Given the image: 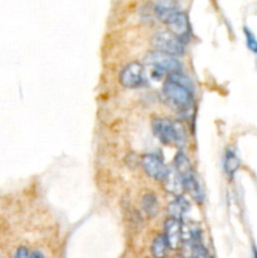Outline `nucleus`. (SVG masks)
<instances>
[{"mask_svg": "<svg viewBox=\"0 0 257 258\" xmlns=\"http://www.w3.org/2000/svg\"><path fill=\"white\" fill-rule=\"evenodd\" d=\"M188 208H189V206H188V203H186L185 199L178 198L176 201H174L173 203L169 206V212H170V214H171V218H175V219H179V221H180L181 217L186 213Z\"/></svg>", "mask_w": 257, "mask_h": 258, "instance_id": "ddd939ff", "label": "nucleus"}, {"mask_svg": "<svg viewBox=\"0 0 257 258\" xmlns=\"http://www.w3.org/2000/svg\"><path fill=\"white\" fill-rule=\"evenodd\" d=\"M143 208L148 216H154L158 211V199L154 194L148 193L143 198Z\"/></svg>", "mask_w": 257, "mask_h": 258, "instance_id": "2eb2a0df", "label": "nucleus"}, {"mask_svg": "<svg viewBox=\"0 0 257 258\" xmlns=\"http://www.w3.org/2000/svg\"><path fill=\"white\" fill-rule=\"evenodd\" d=\"M190 257L191 258H208V252H207V249L204 248L203 244L198 243L191 248Z\"/></svg>", "mask_w": 257, "mask_h": 258, "instance_id": "dca6fc26", "label": "nucleus"}, {"mask_svg": "<svg viewBox=\"0 0 257 258\" xmlns=\"http://www.w3.org/2000/svg\"><path fill=\"white\" fill-rule=\"evenodd\" d=\"M238 168H239V159L238 156H237L236 151H234L233 149H227L226 158H224V170H226L227 175L232 178Z\"/></svg>", "mask_w": 257, "mask_h": 258, "instance_id": "9b49d317", "label": "nucleus"}, {"mask_svg": "<svg viewBox=\"0 0 257 258\" xmlns=\"http://www.w3.org/2000/svg\"><path fill=\"white\" fill-rule=\"evenodd\" d=\"M151 44L158 52L166 53L174 57L184 54V43L166 30L156 32L151 38Z\"/></svg>", "mask_w": 257, "mask_h": 258, "instance_id": "7ed1b4c3", "label": "nucleus"}, {"mask_svg": "<svg viewBox=\"0 0 257 258\" xmlns=\"http://www.w3.org/2000/svg\"><path fill=\"white\" fill-rule=\"evenodd\" d=\"M254 258H257V254H256V256H254Z\"/></svg>", "mask_w": 257, "mask_h": 258, "instance_id": "aec40b11", "label": "nucleus"}, {"mask_svg": "<svg viewBox=\"0 0 257 258\" xmlns=\"http://www.w3.org/2000/svg\"><path fill=\"white\" fill-rule=\"evenodd\" d=\"M244 34H246L247 39V47L252 50L253 53H257V39L251 32H249L248 28H244Z\"/></svg>", "mask_w": 257, "mask_h": 258, "instance_id": "f3484780", "label": "nucleus"}, {"mask_svg": "<svg viewBox=\"0 0 257 258\" xmlns=\"http://www.w3.org/2000/svg\"><path fill=\"white\" fill-rule=\"evenodd\" d=\"M193 82L189 77L181 73L169 75L168 80L164 83L163 92L166 100L178 110H186L193 103Z\"/></svg>", "mask_w": 257, "mask_h": 258, "instance_id": "f257e3e1", "label": "nucleus"}, {"mask_svg": "<svg viewBox=\"0 0 257 258\" xmlns=\"http://www.w3.org/2000/svg\"><path fill=\"white\" fill-rule=\"evenodd\" d=\"M145 81L144 67L139 62H131L126 66L120 75V82L126 88H138Z\"/></svg>", "mask_w": 257, "mask_h": 258, "instance_id": "39448f33", "label": "nucleus"}, {"mask_svg": "<svg viewBox=\"0 0 257 258\" xmlns=\"http://www.w3.org/2000/svg\"><path fill=\"white\" fill-rule=\"evenodd\" d=\"M161 183L164 184L166 190L170 191V193L179 194L183 190V180H181L180 174L175 169H168Z\"/></svg>", "mask_w": 257, "mask_h": 258, "instance_id": "9d476101", "label": "nucleus"}, {"mask_svg": "<svg viewBox=\"0 0 257 258\" xmlns=\"http://www.w3.org/2000/svg\"><path fill=\"white\" fill-rule=\"evenodd\" d=\"M145 62L160 73H180L181 62L176 57L166 53L154 50L145 57Z\"/></svg>", "mask_w": 257, "mask_h": 258, "instance_id": "20e7f679", "label": "nucleus"}, {"mask_svg": "<svg viewBox=\"0 0 257 258\" xmlns=\"http://www.w3.org/2000/svg\"><path fill=\"white\" fill-rule=\"evenodd\" d=\"M155 12L160 19L165 20L169 15L173 14L174 12H176L175 3H171V2L158 3V4L155 5Z\"/></svg>", "mask_w": 257, "mask_h": 258, "instance_id": "4468645a", "label": "nucleus"}, {"mask_svg": "<svg viewBox=\"0 0 257 258\" xmlns=\"http://www.w3.org/2000/svg\"><path fill=\"white\" fill-rule=\"evenodd\" d=\"M181 176V180H183V189L189 191V194L191 196V198L194 201L199 202L203 201V191H202L201 184H199L198 179H197L196 174L193 173V170L186 171L185 174H183Z\"/></svg>", "mask_w": 257, "mask_h": 258, "instance_id": "1a4fd4ad", "label": "nucleus"}, {"mask_svg": "<svg viewBox=\"0 0 257 258\" xmlns=\"http://www.w3.org/2000/svg\"><path fill=\"white\" fill-rule=\"evenodd\" d=\"M164 237L168 242L169 248L176 249L183 243V224L179 219L169 218L164 224Z\"/></svg>", "mask_w": 257, "mask_h": 258, "instance_id": "0eeeda50", "label": "nucleus"}, {"mask_svg": "<svg viewBox=\"0 0 257 258\" xmlns=\"http://www.w3.org/2000/svg\"><path fill=\"white\" fill-rule=\"evenodd\" d=\"M169 246L168 242H166L165 237L164 236H158L153 241V244H151V254H153L154 258H165L166 254H168Z\"/></svg>", "mask_w": 257, "mask_h": 258, "instance_id": "f8f14e48", "label": "nucleus"}, {"mask_svg": "<svg viewBox=\"0 0 257 258\" xmlns=\"http://www.w3.org/2000/svg\"><path fill=\"white\" fill-rule=\"evenodd\" d=\"M143 168L145 170V173L148 174L150 178L156 179V180L161 181L163 178L166 174V166L164 164L163 159L159 158L158 155H154V154H150V155H145L143 158Z\"/></svg>", "mask_w": 257, "mask_h": 258, "instance_id": "6e6552de", "label": "nucleus"}, {"mask_svg": "<svg viewBox=\"0 0 257 258\" xmlns=\"http://www.w3.org/2000/svg\"><path fill=\"white\" fill-rule=\"evenodd\" d=\"M30 254L32 253H29L28 248H25V247H19V248L17 249V252H15L14 258H30Z\"/></svg>", "mask_w": 257, "mask_h": 258, "instance_id": "a211bd4d", "label": "nucleus"}, {"mask_svg": "<svg viewBox=\"0 0 257 258\" xmlns=\"http://www.w3.org/2000/svg\"><path fill=\"white\" fill-rule=\"evenodd\" d=\"M165 23L168 24L170 33L173 35H175L178 39H180L184 43V39L189 37V32H190V28H189V22L188 17L184 12L180 10H176L173 14L169 15L165 19Z\"/></svg>", "mask_w": 257, "mask_h": 258, "instance_id": "423d86ee", "label": "nucleus"}, {"mask_svg": "<svg viewBox=\"0 0 257 258\" xmlns=\"http://www.w3.org/2000/svg\"><path fill=\"white\" fill-rule=\"evenodd\" d=\"M153 133L165 145L183 148L186 144V133L179 121L169 118H154L151 122Z\"/></svg>", "mask_w": 257, "mask_h": 258, "instance_id": "f03ea898", "label": "nucleus"}, {"mask_svg": "<svg viewBox=\"0 0 257 258\" xmlns=\"http://www.w3.org/2000/svg\"><path fill=\"white\" fill-rule=\"evenodd\" d=\"M30 258H44V256L42 254V252L37 251V252H33V253L30 254Z\"/></svg>", "mask_w": 257, "mask_h": 258, "instance_id": "6ab92c4d", "label": "nucleus"}]
</instances>
